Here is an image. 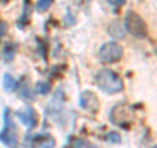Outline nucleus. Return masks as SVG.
<instances>
[{
	"instance_id": "obj_4",
	"label": "nucleus",
	"mask_w": 157,
	"mask_h": 148,
	"mask_svg": "<svg viewBox=\"0 0 157 148\" xmlns=\"http://www.w3.org/2000/svg\"><path fill=\"white\" fill-rule=\"evenodd\" d=\"M0 142L3 144L8 146L9 148H13L17 144V132L13 122L11 119V111L8 107L4 110V129L0 132Z\"/></svg>"
},
{
	"instance_id": "obj_5",
	"label": "nucleus",
	"mask_w": 157,
	"mask_h": 148,
	"mask_svg": "<svg viewBox=\"0 0 157 148\" xmlns=\"http://www.w3.org/2000/svg\"><path fill=\"white\" fill-rule=\"evenodd\" d=\"M78 103L84 110L90 113H96L100 109V100L98 97L90 91H84L78 97Z\"/></svg>"
},
{
	"instance_id": "obj_13",
	"label": "nucleus",
	"mask_w": 157,
	"mask_h": 148,
	"mask_svg": "<svg viewBox=\"0 0 157 148\" xmlns=\"http://www.w3.org/2000/svg\"><path fill=\"white\" fill-rule=\"evenodd\" d=\"M36 91H37V93H39V95L45 96L51 91V85L46 81H39L36 84Z\"/></svg>"
},
{
	"instance_id": "obj_19",
	"label": "nucleus",
	"mask_w": 157,
	"mask_h": 148,
	"mask_svg": "<svg viewBox=\"0 0 157 148\" xmlns=\"http://www.w3.org/2000/svg\"><path fill=\"white\" fill-rule=\"evenodd\" d=\"M152 148H157V144H156V146H153V147H152Z\"/></svg>"
},
{
	"instance_id": "obj_14",
	"label": "nucleus",
	"mask_w": 157,
	"mask_h": 148,
	"mask_svg": "<svg viewBox=\"0 0 157 148\" xmlns=\"http://www.w3.org/2000/svg\"><path fill=\"white\" fill-rule=\"evenodd\" d=\"M105 139H106V142L111 143V144H119V143L122 142L121 134H119V132H117V131H110V132H107L106 136H105Z\"/></svg>"
},
{
	"instance_id": "obj_11",
	"label": "nucleus",
	"mask_w": 157,
	"mask_h": 148,
	"mask_svg": "<svg viewBox=\"0 0 157 148\" xmlns=\"http://www.w3.org/2000/svg\"><path fill=\"white\" fill-rule=\"evenodd\" d=\"M29 18H30V8H29V3H28V7H26V3H25V6H24L22 16L20 17V20H18V26L24 28L29 22Z\"/></svg>"
},
{
	"instance_id": "obj_10",
	"label": "nucleus",
	"mask_w": 157,
	"mask_h": 148,
	"mask_svg": "<svg viewBox=\"0 0 157 148\" xmlns=\"http://www.w3.org/2000/svg\"><path fill=\"white\" fill-rule=\"evenodd\" d=\"M14 53H16V45L12 42H8L4 45V59L7 62H12L14 58Z\"/></svg>"
},
{
	"instance_id": "obj_16",
	"label": "nucleus",
	"mask_w": 157,
	"mask_h": 148,
	"mask_svg": "<svg viewBox=\"0 0 157 148\" xmlns=\"http://www.w3.org/2000/svg\"><path fill=\"white\" fill-rule=\"evenodd\" d=\"M7 32V24L4 21H0V38H2Z\"/></svg>"
},
{
	"instance_id": "obj_18",
	"label": "nucleus",
	"mask_w": 157,
	"mask_h": 148,
	"mask_svg": "<svg viewBox=\"0 0 157 148\" xmlns=\"http://www.w3.org/2000/svg\"><path fill=\"white\" fill-rule=\"evenodd\" d=\"M86 148H98V147L94 146V144H90V143H89V144H86Z\"/></svg>"
},
{
	"instance_id": "obj_1",
	"label": "nucleus",
	"mask_w": 157,
	"mask_h": 148,
	"mask_svg": "<svg viewBox=\"0 0 157 148\" xmlns=\"http://www.w3.org/2000/svg\"><path fill=\"white\" fill-rule=\"evenodd\" d=\"M97 87L100 88L102 92L107 93V95H114L123 89V80L122 77L111 70H101L97 72L94 77Z\"/></svg>"
},
{
	"instance_id": "obj_9",
	"label": "nucleus",
	"mask_w": 157,
	"mask_h": 148,
	"mask_svg": "<svg viewBox=\"0 0 157 148\" xmlns=\"http://www.w3.org/2000/svg\"><path fill=\"white\" fill-rule=\"evenodd\" d=\"M3 87L7 92H13L17 87V83L9 73H6V75L3 76Z\"/></svg>"
},
{
	"instance_id": "obj_12",
	"label": "nucleus",
	"mask_w": 157,
	"mask_h": 148,
	"mask_svg": "<svg viewBox=\"0 0 157 148\" xmlns=\"http://www.w3.org/2000/svg\"><path fill=\"white\" fill-rule=\"evenodd\" d=\"M18 93H20V96H21L24 100H28V101H32L33 98H34V95H33V92L30 91V88H29L26 84H24V85H21L18 88Z\"/></svg>"
},
{
	"instance_id": "obj_7",
	"label": "nucleus",
	"mask_w": 157,
	"mask_h": 148,
	"mask_svg": "<svg viewBox=\"0 0 157 148\" xmlns=\"http://www.w3.org/2000/svg\"><path fill=\"white\" fill-rule=\"evenodd\" d=\"M16 115H17L18 119L28 127L29 130H32L33 127L37 125V122H38L37 111L34 110L32 106H26V107H24L22 110H17Z\"/></svg>"
},
{
	"instance_id": "obj_17",
	"label": "nucleus",
	"mask_w": 157,
	"mask_h": 148,
	"mask_svg": "<svg viewBox=\"0 0 157 148\" xmlns=\"http://www.w3.org/2000/svg\"><path fill=\"white\" fill-rule=\"evenodd\" d=\"M107 2L113 6H124L126 4V0H107Z\"/></svg>"
},
{
	"instance_id": "obj_15",
	"label": "nucleus",
	"mask_w": 157,
	"mask_h": 148,
	"mask_svg": "<svg viewBox=\"0 0 157 148\" xmlns=\"http://www.w3.org/2000/svg\"><path fill=\"white\" fill-rule=\"evenodd\" d=\"M51 3H52V0H38L37 4H36V8L39 12H45L50 8Z\"/></svg>"
},
{
	"instance_id": "obj_6",
	"label": "nucleus",
	"mask_w": 157,
	"mask_h": 148,
	"mask_svg": "<svg viewBox=\"0 0 157 148\" xmlns=\"http://www.w3.org/2000/svg\"><path fill=\"white\" fill-rule=\"evenodd\" d=\"M25 144L38 148H54L55 147V139L51 135H34V136H26L25 138Z\"/></svg>"
},
{
	"instance_id": "obj_8",
	"label": "nucleus",
	"mask_w": 157,
	"mask_h": 148,
	"mask_svg": "<svg viewBox=\"0 0 157 148\" xmlns=\"http://www.w3.org/2000/svg\"><path fill=\"white\" fill-rule=\"evenodd\" d=\"M107 33H109L113 38H117V39L124 38V36H126L124 29L119 21H113L109 25V28H107Z\"/></svg>"
},
{
	"instance_id": "obj_20",
	"label": "nucleus",
	"mask_w": 157,
	"mask_h": 148,
	"mask_svg": "<svg viewBox=\"0 0 157 148\" xmlns=\"http://www.w3.org/2000/svg\"><path fill=\"white\" fill-rule=\"evenodd\" d=\"M156 54H157V49H156Z\"/></svg>"
},
{
	"instance_id": "obj_2",
	"label": "nucleus",
	"mask_w": 157,
	"mask_h": 148,
	"mask_svg": "<svg viewBox=\"0 0 157 148\" xmlns=\"http://www.w3.org/2000/svg\"><path fill=\"white\" fill-rule=\"evenodd\" d=\"M124 26L126 30L131 36L136 38H145L148 36V26L140 14H137L134 11H128L124 17Z\"/></svg>"
},
{
	"instance_id": "obj_3",
	"label": "nucleus",
	"mask_w": 157,
	"mask_h": 148,
	"mask_svg": "<svg viewBox=\"0 0 157 148\" xmlns=\"http://www.w3.org/2000/svg\"><path fill=\"white\" fill-rule=\"evenodd\" d=\"M123 55V47L118 42H106L98 50V58L102 63H115Z\"/></svg>"
}]
</instances>
